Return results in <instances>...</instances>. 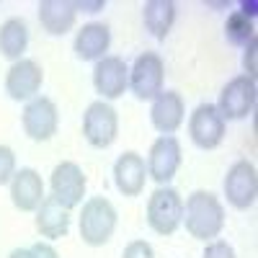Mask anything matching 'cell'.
<instances>
[{"label":"cell","mask_w":258,"mask_h":258,"mask_svg":"<svg viewBox=\"0 0 258 258\" xmlns=\"http://www.w3.org/2000/svg\"><path fill=\"white\" fill-rule=\"evenodd\" d=\"M8 186H11V202L18 212H36L39 204L44 202V181L34 168L16 170Z\"/></svg>","instance_id":"cell-16"},{"label":"cell","mask_w":258,"mask_h":258,"mask_svg":"<svg viewBox=\"0 0 258 258\" xmlns=\"http://www.w3.org/2000/svg\"><path fill=\"white\" fill-rule=\"evenodd\" d=\"M225 197H227V204L235 207V209H250L255 204V197H258V170L250 160H238L232 163L227 176H225Z\"/></svg>","instance_id":"cell-8"},{"label":"cell","mask_w":258,"mask_h":258,"mask_svg":"<svg viewBox=\"0 0 258 258\" xmlns=\"http://www.w3.org/2000/svg\"><path fill=\"white\" fill-rule=\"evenodd\" d=\"M147 181V165L137 150H126L114 163V183L124 197H140Z\"/></svg>","instance_id":"cell-15"},{"label":"cell","mask_w":258,"mask_h":258,"mask_svg":"<svg viewBox=\"0 0 258 258\" xmlns=\"http://www.w3.org/2000/svg\"><path fill=\"white\" fill-rule=\"evenodd\" d=\"M31 255H34V258H59V253L54 250V245L41 243V240L31 245Z\"/></svg>","instance_id":"cell-28"},{"label":"cell","mask_w":258,"mask_h":258,"mask_svg":"<svg viewBox=\"0 0 258 258\" xmlns=\"http://www.w3.org/2000/svg\"><path fill=\"white\" fill-rule=\"evenodd\" d=\"M181 225H186V232L194 240H214L225 227V207L222 202L214 197L212 191H194L188 194V199L183 202V220Z\"/></svg>","instance_id":"cell-1"},{"label":"cell","mask_w":258,"mask_h":258,"mask_svg":"<svg viewBox=\"0 0 258 258\" xmlns=\"http://www.w3.org/2000/svg\"><path fill=\"white\" fill-rule=\"evenodd\" d=\"M181 142L173 135H160L147 153V178H153L158 186H168L181 168Z\"/></svg>","instance_id":"cell-7"},{"label":"cell","mask_w":258,"mask_h":258,"mask_svg":"<svg viewBox=\"0 0 258 258\" xmlns=\"http://www.w3.org/2000/svg\"><path fill=\"white\" fill-rule=\"evenodd\" d=\"M186 119V103L178 91H163L158 98H153L150 106V121L160 135H176Z\"/></svg>","instance_id":"cell-14"},{"label":"cell","mask_w":258,"mask_h":258,"mask_svg":"<svg viewBox=\"0 0 258 258\" xmlns=\"http://www.w3.org/2000/svg\"><path fill=\"white\" fill-rule=\"evenodd\" d=\"M16 176V153L13 147L0 145V186H8Z\"/></svg>","instance_id":"cell-23"},{"label":"cell","mask_w":258,"mask_h":258,"mask_svg":"<svg viewBox=\"0 0 258 258\" xmlns=\"http://www.w3.org/2000/svg\"><path fill=\"white\" fill-rule=\"evenodd\" d=\"M163 80H165V64L155 52H142L129 68V91L140 101L158 98L163 93Z\"/></svg>","instance_id":"cell-6"},{"label":"cell","mask_w":258,"mask_h":258,"mask_svg":"<svg viewBox=\"0 0 258 258\" xmlns=\"http://www.w3.org/2000/svg\"><path fill=\"white\" fill-rule=\"evenodd\" d=\"M85 186H88V181H85V173L78 163L62 160L59 165H54L52 178H49V188H52V197L64 209H75L83 202Z\"/></svg>","instance_id":"cell-12"},{"label":"cell","mask_w":258,"mask_h":258,"mask_svg":"<svg viewBox=\"0 0 258 258\" xmlns=\"http://www.w3.org/2000/svg\"><path fill=\"white\" fill-rule=\"evenodd\" d=\"M142 24L155 39H165L176 24V3L173 0H147L142 6Z\"/></svg>","instance_id":"cell-20"},{"label":"cell","mask_w":258,"mask_h":258,"mask_svg":"<svg viewBox=\"0 0 258 258\" xmlns=\"http://www.w3.org/2000/svg\"><path fill=\"white\" fill-rule=\"evenodd\" d=\"M255 49H258V44H255V41H250V44L245 47V54H243V68H245L243 75H248V78H253V80H255V75H258V70H255Z\"/></svg>","instance_id":"cell-26"},{"label":"cell","mask_w":258,"mask_h":258,"mask_svg":"<svg viewBox=\"0 0 258 258\" xmlns=\"http://www.w3.org/2000/svg\"><path fill=\"white\" fill-rule=\"evenodd\" d=\"M73 47L83 62H98L111 47V29L106 24H98V21H91L83 29H78Z\"/></svg>","instance_id":"cell-17"},{"label":"cell","mask_w":258,"mask_h":258,"mask_svg":"<svg viewBox=\"0 0 258 258\" xmlns=\"http://www.w3.org/2000/svg\"><path fill=\"white\" fill-rule=\"evenodd\" d=\"M202 258H238V255H235V248L230 243H225V240H209L204 253H202Z\"/></svg>","instance_id":"cell-24"},{"label":"cell","mask_w":258,"mask_h":258,"mask_svg":"<svg viewBox=\"0 0 258 258\" xmlns=\"http://www.w3.org/2000/svg\"><path fill=\"white\" fill-rule=\"evenodd\" d=\"M183 220V197L173 186H158L147 199V225L158 235H173Z\"/></svg>","instance_id":"cell-3"},{"label":"cell","mask_w":258,"mask_h":258,"mask_svg":"<svg viewBox=\"0 0 258 258\" xmlns=\"http://www.w3.org/2000/svg\"><path fill=\"white\" fill-rule=\"evenodd\" d=\"M34 225L41 238H49V240L64 238L70 230V209H64L54 197H44V202L36 209Z\"/></svg>","instance_id":"cell-18"},{"label":"cell","mask_w":258,"mask_h":258,"mask_svg":"<svg viewBox=\"0 0 258 258\" xmlns=\"http://www.w3.org/2000/svg\"><path fill=\"white\" fill-rule=\"evenodd\" d=\"M121 258H155V250H153V245H150L147 240H132L124 248Z\"/></svg>","instance_id":"cell-25"},{"label":"cell","mask_w":258,"mask_h":258,"mask_svg":"<svg viewBox=\"0 0 258 258\" xmlns=\"http://www.w3.org/2000/svg\"><path fill=\"white\" fill-rule=\"evenodd\" d=\"M255 98H258L255 80L248 75H235L220 91V98L214 106H217V111L225 121H238V119H245L253 114Z\"/></svg>","instance_id":"cell-5"},{"label":"cell","mask_w":258,"mask_h":258,"mask_svg":"<svg viewBox=\"0 0 258 258\" xmlns=\"http://www.w3.org/2000/svg\"><path fill=\"white\" fill-rule=\"evenodd\" d=\"M73 6H75V11H83V13H98V11H103L106 8V0H73Z\"/></svg>","instance_id":"cell-27"},{"label":"cell","mask_w":258,"mask_h":258,"mask_svg":"<svg viewBox=\"0 0 258 258\" xmlns=\"http://www.w3.org/2000/svg\"><path fill=\"white\" fill-rule=\"evenodd\" d=\"M41 83H44V70L36 59H18L11 62V68L6 73V93L13 101H31L36 98Z\"/></svg>","instance_id":"cell-13"},{"label":"cell","mask_w":258,"mask_h":258,"mask_svg":"<svg viewBox=\"0 0 258 258\" xmlns=\"http://www.w3.org/2000/svg\"><path fill=\"white\" fill-rule=\"evenodd\" d=\"M21 124H24V132L34 140V142H47L57 135L59 126V111L57 103L47 96H36L24 106V114H21Z\"/></svg>","instance_id":"cell-10"},{"label":"cell","mask_w":258,"mask_h":258,"mask_svg":"<svg viewBox=\"0 0 258 258\" xmlns=\"http://www.w3.org/2000/svg\"><path fill=\"white\" fill-rule=\"evenodd\" d=\"M93 88L101 96V101L121 98L129 88V64L116 54L101 57L93 68Z\"/></svg>","instance_id":"cell-11"},{"label":"cell","mask_w":258,"mask_h":258,"mask_svg":"<svg viewBox=\"0 0 258 258\" xmlns=\"http://www.w3.org/2000/svg\"><path fill=\"white\" fill-rule=\"evenodd\" d=\"M225 36H227L230 44L245 49L250 41H255V21L250 16H245L243 11L230 13L227 21H225Z\"/></svg>","instance_id":"cell-22"},{"label":"cell","mask_w":258,"mask_h":258,"mask_svg":"<svg viewBox=\"0 0 258 258\" xmlns=\"http://www.w3.org/2000/svg\"><path fill=\"white\" fill-rule=\"evenodd\" d=\"M119 214L116 207L106 199V197H91L83 204L78 227H80V240L91 248H101L111 240V235L116 230Z\"/></svg>","instance_id":"cell-2"},{"label":"cell","mask_w":258,"mask_h":258,"mask_svg":"<svg viewBox=\"0 0 258 258\" xmlns=\"http://www.w3.org/2000/svg\"><path fill=\"white\" fill-rule=\"evenodd\" d=\"M8 258H34V255H31V248H16Z\"/></svg>","instance_id":"cell-29"},{"label":"cell","mask_w":258,"mask_h":258,"mask_svg":"<svg viewBox=\"0 0 258 258\" xmlns=\"http://www.w3.org/2000/svg\"><path fill=\"white\" fill-rule=\"evenodd\" d=\"M36 16H39L41 29L47 34L62 36L75 26L78 11L73 6V0H41L39 8H36Z\"/></svg>","instance_id":"cell-19"},{"label":"cell","mask_w":258,"mask_h":258,"mask_svg":"<svg viewBox=\"0 0 258 258\" xmlns=\"http://www.w3.org/2000/svg\"><path fill=\"white\" fill-rule=\"evenodd\" d=\"M29 47V26L24 18H8L0 24V54L11 62L24 59Z\"/></svg>","instance_id":"cell-21"},{"label":"cell","mask_w":258,"mask_h":258,"mask_svg":"<svg viewBox=\"0 0 258 258\" xmlns=\"http://www.w3.org/2000/svg\"><path fill=\"white\" fill-rule=\"evenodd\" d=\"M83 137L88 145L106 150L119 137V114L109 101H93L83 114Z\"/></svg>","instance_id":"cell-4"},{"label":"cell","mask_w":258,"mask_h":258,"mask_svg":"<svg viewBox=\"0 0 258 258\" xmlns=\"http://www.w3.org/2000/svg\"><path fill=\"white\" fill-rule=\"evenodd\" d=\"M227 132V121L220 116L214 103H199L188 119V137L199 150L220 147Z\"/></svg>","instance_id":"cell-9"}]
</instances>
